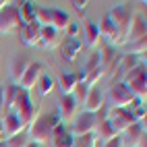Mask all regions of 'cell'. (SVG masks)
<instances>
[{"mask_svg": "<svg viewBox=\"0 0 147 147\" xmlns=\"http://www.w3.org/2000/svg\"><path fill=\"white\" fill-rule=\"evenodd\" d=\"M11 112H15V114L19 116V120L23 122L25 129H27L33 120L40 118V106L33 104L29 91L21 89V87H19V91H17V97H15V104H13V108H11Z\"/></svg>", "mask_w": 147, "mask_h": 147, "instance_id": "obj_1", "label": "cell"}, {"mask_svg": "<svg viewBox=\"0 0 147 147\" xmlns=\"http://www.w3.org/2000/svg\"><path fill=\"white\" fill-rule=\"evenodd\" d=\"M106 17L110 19L112 25L116 27V40H114V46H124V44H126V31H129V25H131L133 13H131L124 4H118V6L110 8V13H108Z\"/></svg>", "mask_w": 147, "mask_h": 147, "instance_id": "obj_2", "label": "cell"}, {"mask_svg": "<svg viewBox=\"0 0 147 147\" xmlns=\"http://www.w3.org/2000/svg\"><path fill=\"white\" fill-rule=\"evenodd\" d=\"M135 100V95L129 91V87L120 81H114L108 89V108H129L131 102Z\"/></svg>", "mask_w": 147, "mask_h": 147, "instance_id": "obj_3", "label": "cell"}, {"mask_svg": "<svg viewBox=\"0 0 147 147\" xmlns=\"http://www.w3.org/2000/svg\"><path fill=\"white\" fill-rule=\"evenodd\" d=\"M108 122H110L112 131L116 135H122L131 124H135L133 114L129 112V108H108Z\"/></svg>", "mask_w": 147, "mask_h": 147, "instance_id": "obj_4", "label": "cell"}, {"mask_svg": "<svg viewBox=\"0 0 147 147\" xmlns=\"http://www.w3.org/2000/svg\"><path fill=\"white\" fill-rule=\"evenodd\" d=\"M95 124H97V116H95V114H91V112H81V114H77L75 118H73L71 124H66V129H68V133H71L73 137H81V135L93 133Z\"/></svg>", "mask_w": 147, "mask_h": 147, "instance_id": "obj_5", "label": "cell"}, {"mask_svg": "<svg viewBox=\"0 0 147 147\" xmlns=\"http://www.w3.org/2000/svg\"><path fill=\"white\" fill-rule=\"evenodd\" d=\"M27 137H29V141H33V143H37V145H46V143H50V139H52V129H50V124L46 122V118L40 114V118L37 120H33L31 124L27 126Z\"/></svg>", "mask_w": 147, "mask_h": 147, "instance_id": "obj_6", "label": "cell"}, {"mask_svg": "<svg viewBox=\"0 0 147 147\" xmlns=\"http://www.w3.org/2000/svg\"><path fill=\"white\" fill-rule=\"evenodd\" d=\"M19 27H21V23H19L17 6H13L11 2H8L2 11H0V35H8V33H13Z\"/></svg>", "mask_w": 147, "mask_h": 147, "instance_id": "obj_7", "label": "cell"}, {"mask_svg": "<svg viewBox=\"0 0 147 147\" xmlns=\"http://www.w3.org/2000/svg\"><path fill=\"white\" fill-rule=\"evenodd\" d=\"M77 110H79V104L75 102L73 95H62L60 102H58V116H60V122L62 124H71L73 118L77 116Z\"/></svg>", "mask_w": 147, "mask_h": 147, "instance_id": "obj_8", "label": "cell"}, {"mask_svg": "<svg viewBox=\"0 0 147 147\" xmlns=\"http://www.w3.org/2000/svg\"><path fill=\"white\" fill-rule=\"evenodd\" d=\"M83 50V42L81 37H64V40L60 42V54L66 62H73L77 56L81 54Z\"/></svg>", "mask_w": 147, "mask_h": 147, "instance_id": "obj_9", "label": "cell"}, {"mask_svg": "<svg viewBox=\"0 0 147 147\" xmlns=\"http://www.w3.org/2000/svg\"><path fill=\"white\" fill-rule=\"evenodd\" d=\"M81 35H83V46L91 48V50H95L97 46H100L102 37H100V31H97V25L93 21H83L81 23Z\"/></svg>", "mask_w": 147, "mask_h": 147, "instance_id": "obj_10", "label": "cell"}, {"mask_svg": "<svg viewBox=\"0 0 147 147\" xmlns=\"http://www.w3.org/2000/svg\"><path fill=\"white\" fill-rule=\"evenodd\" d=\"M42 75H44V66H42L40 62H29V66H27V71H25V75H23L21 83H19V87L25 89V91H29L31 87L37 85V81H40Z\"/></svg>", "mask_w": 147, "mask_h": 147, "instance_id": "obj_11", "label": "cell"}, {"mask_svg": "<svg viewBox=\"0 0 147 147\" xmlns=\"http://www.w3.org/2000/svg\"><path fill=\"white\" fill-rule=\"evenodd\" d=\"M81 106H83V112H91V114H95L97 110H100V108L104 106V93H102L100 87H95V85L89 87Z\"/></svg>", "mask_w": 147, "mask_h": 147, "instance_id": "obj_12", "label": "cell"}, {"mask_svg": "<svg viewBox=\"0 0 147 147\" xmlns=\"http://www.w3.org/2000/svg\"><path fill=\"white\" fill-rule=\"evenodd\" d=\"M52 147H75V137L68 133L66 124H58L56 129H52Z\"/></svg>", "mask_w": 147, "mask_h": 147, "instance_id": "obj_13", "label": "cell"}, {"mask_svg": "<svg viewBox=\"0 0 147 147\" xmlns=\"http://www.w3.org/2000/svg\"><path fill=\"white\" fill-rule=\"evenodd\" d=\"M147 37V29H145V19L139 15H133L131 19V25H129V31H126V44L137 42V40H143Z\"/></svg>", "mask_w": 147, "mask_h": 147, "instance_id": "obj_14", "label": "cell"}, {"mask_svg": "<svg viewBox=\"0 0 147 147\" xmlns=\"http://www.w3.org/2000/svg\"><path fill=\"white\" fill-rule=\"evenodd\" d=\"M118 137H120V141H122L124 147H135L137 143H139L141 137H145V124L135 122V124H131L129 129H126L122 135H118Z\"/></svg>", "mask_w": 147, "mask_h": 147, "instance_id": "obj_15", "label": "cell"}, {"mask_svg": "<svg viewBox=\"0 0 147 147\" xmlns=\"http://www.w3.org/2000/svg\"><path fill=\"white\" fill-rule=\"evenodd\" d=\"M62 42V33L56 31L54 27H42V35H40V46L52 50V48H58Z\"/></svg>", "mask_w": 147, "mask_h": 147, "instance_id": "obj_16", "label": "cell"}, {"mask_svg": "<svg viewBox=\"0 0 147 147\" xmlns=\"http://www.w3.org/2000/svg\"><path fill=\"white\" fill-rule=\"evenodd\" d=\"M2 129H4L6 137H15V135H21L25 131V126H23V122L19 120V116L15 112H8L2 118Z\"/></svg>", "mask_w": 147, "mask_h": 147, "instance_id": "obj_17", "label": "cell"}, {"mask_svg": "<svg viewBox=\"0 0 147 147\" xmlns=\"http://www.w3.org/2000/svg\"><path fill=\"white\" fill-rule=\"evenodd\" d=\"M40 35H42V27L37 23L21 27V42L25 46H40Z\"/></svg>", "mask_w": 147, "mask_h": 147, "instance_id": "obj_18", "label": "cell"}, {"mask_svg": "<svg viewBox=\"0 0 147 147\" xmlns=\"http://www.w3.org/2000/svg\"><path fill=\"white\" fill-rule=\"evenodd\" d=\"M35 8H37V6H35L33 2H19L17 15H19V23H21V27L35 23Z\"/></svg>", "mask_w": 147, "mask_h": 147, "instance_id": "obj_19", "label": "cell"}, {"mask_svg": "<svg viewBox=\"0 0 147 147\" xmlns=\"http://www.w3.org/2000/svg\"><path fill=\"white\" fill-rule=\"evenodd\" d=\"M126 87H129V91L137 97V100H143L145 102V97H147V75L135 77L131 83H126Z\"/></svg>", "mask_w": 147, "mask_h": 147, "instance_id": "obj_20", "label": "cell"}, {"mask_svg": "<svg viewBox=\"0 0 147 147\" xmlns=\"http://www.w3.org/2000/svg\"><path fill=\"white\" fill-rule=\"evenodd\" d=\"M93 135L97 137V141H102V143H106V141L114 139V137H118V135H116V133L112 131V126H110V122H108V118L97 120L95 129H93Z\"/></svg>", "mask_w": 147, "mask_h": 147, "instance_id": "obj_21", "label": "cell"}, {"mask_svg": "<svg viewBox=\"0 0 147 147\" xmlns=\"http://www.w3.org/2000/svg\"><path fill=\"white\" fill-rule=\"evenodd\" d=\"M73 19L71 15H68L66 11H60V8H52V27L56 29V31H64V29L68 27V23H71Z\"/></svg>", "mask_w": 147, "mask_h": 147, "instance_id": "obj_22", "label": "cell"}, {"mask_svg": "<svg viewBox=\"0 0 147 147\" xmlns=\"http://www.w3.org/2000/svg\"><path fill=\"white\" fill-rule=\"evenodd\" d=\"M97 31H100V37H106V40H110V46L114 48V40H116V27L112 25V21L108 17H104L102 21H97Z\"/></svg>", "mask_w": 147, "mask_h": 147, "instance_id": "obj_23", "label": "cell"}, {"mask_svg": "<svg viewBox=\"0 0 147 147\" xmlns=\"http://www.w3.org/2000/svg\"><path fill=\"white\" fill-rule=\"evenodd\" d=\"M77 83H79L77 81V73H62L60 79H58V87H60L62 95H71Z\"/></svg>", "mask_w": 147, "mask_h": 147, "instance_id": "obj_24", "label": "cell"}, {"mask_svg": "<svg viewBox=\"0 0 147 147\" xmlns=\"http://www.w3.org/2000/svg\"><path fill=\"white\" fill-rule=\"evenodd\" d=\"M27 66H29V60H25V58H17V60L13 62L11 66V79H13V85H19L23 79V75L27 71Z\"/></svg>", "mask_w": 147, "mask_h": 147, "instance_id": "obj_25", "label": "cell"}, {"mask_svg": "<svg viewBox=\"0 0 147 147\" xmlns=\"http://www.w3.org/2000/svg\"><path fill=\"white\" fill-rule=\"evenodd\" d=\"M126 48H129V54L139 58L141 62H145V52H147V37H143V40H137V42H131L126 44Z\"/></svg>", "mask_w": 147, "mask_h": 147, "instance_id": "obj_26", "label": "cell"}, {"mask_svg": "<svg viewBox=\"0 0 147 147\" xmlns=\"http://www.w3.org/2000/svg\"><path fill=\"white\" fill-rule=\"evenodd\" d=\"M17 91H19V85H2V102H4V108L11 112V108L15 104V97H17Z\"/></svg>", "mask_w": 147, "mask_h": 147, "instance_id": "obj_27", "label": "cell"}, {"mask_svg": "<svg viewBox=\"0 0 147 147\" xmlns=\"http://www.w3.org/2000/svg\"><path fill=\"white\" fill-rule=\"evenodd\" d=\"M54 87H56V83H54V79L48 73H44L42 77H40V81H37V91H40V95L44 97V95H50L52 91H54Z\"/></svg>", "mask_w": 147, "mask_h": 147, "instance_id": "obj_28", "label": "cell"}, {"mask_svg": "<svg viewBox=\"0 0 147 147\" xmlns=\"http://www.w3.org/2000/svg\"><path fill=\"white\" fill-rule=\"evenodd\" d=\"M35 23L40 27H52V8H35Z\"/></svg>", "mask_w": 147, "mask_h": 147, "instance_id": "obj_29", "label": "cell"}, {"mask_svg": "<svg viewBox=\"0 0 147 147\" xmlns=\"http://www.w3.org/2000/svg\"><path fill=\"white\" fill-rule=\"evenodd\" d=\"M75 147H102V141H97V137L93 133L75 137Z\"/></svg>", "mask_w": 147, "mask_h": 147, "instance_id": "obj_30", "label": "cell"}, {"mask_svg": "<svg viewBox=\"0 0 147 147\" xmlns=\"http://www.w3.org/2000/svg\"><path fill=\"white\" fill-rule=\"evenodd\" d=\"M139 75H145V62H139L135 68H131L129 73H124V75L120 77V83H124V85H126V83H131L135 77H139Z\"/></svg>", "mask_w": 147, "mask_h": 147, "instance_id": "obj_31", "label": "cell"}, {"mask_svg": "<svg viewBox=\"0 0 147 147\" xmlns=\"http://www.w3.org/2000/svg\"><path fill=\"white\" fill-rule=\"evenodd\" d=\"M27 143H29V137H27V133H25V131H23L21 135L8 137V139L4 141V145H6V147H27Z\"/></svg>", "mask_w": 147, "mask_h": 147, "instance_id": "obj_32", "label": "cell"}, {"mask_svg": "<svg viewBox=\"0 0 147 147\" xmlns=\"http://www.w3.org/2000/svg\"><path fill=\"white\" fill-rule=\"evenodd\" d=\"M93 68H102V66H100V54H97L95 50L89 54V58H87V62H85V66L81 68V71L87 75V73H91Z\"/></svg>", "mask_w": 147, "mask_h": 147, "instance_id": "obj_33", "label": "cell"}, {"mask_svg": "<svg viewBox=\"0 0 147 147\" xmlns=\"http://www.w3.org/2000/svg\"><path fill=\"white\" fill-rule=\"evenodd\" d=\"M87 89H89V87H87L85 83H77V85H75V89H73V93H71V95L75 97V102L79 104V106H81V104H83V100H85Z\"/></svg>", "mask_w": 147, "mask_h": 147, "instance_id": "obj_34", "label": "cell"}, {"mask_svg": "<svg viewBox=\"0 0 147 147\" xmlns=\"http://www.w3.org/2000/svg\"><path fill=\"white\" fill-rule=\"evenodd\" d=\"M64 31H66V37H81V23L71 21V23H68V27L64 29Z\"/></svg>", "mask_w": 147, "mask_h": 147, "instance_id": "obj_35", "label": "cell"}, {"mask_svg": "<svg viewBox=\"0 0 147 147\" xmlns=\"http://www.w3.org/2000/svg\"><path fill=\"white\" fill-rule=\"evenodd\" d=\"M44 118H46V122L50 124V129H56L58 124H62L60 122V116H58V112L54 110V112H48V114H44Z\"/></svg>", "mask_w": 147, "mask_h": 147, "instance_id": "obj_36", "label": "cell"}, {"mask_svg": "<svg viewBox=\"0 0 147 147\" xmlns=\"http://www.w3.org/2000/svg\"><path fill=\"white\" fill-rule=\"evenodd\" d=\"M73 8H75V11H79V13H83L85 11V8H87V4H89V2H87V0H73Z\"/></svg>", "mask_w": 147, "mask_h": 147, "instance_id": "obj_37", "label": "cell"}, {"mask_svg": "<svg viewBox=\"0 0 147 147\" xmlns=\"http://www.w3.org/2000/svg\"><path fill=\"white\" fill-rule=\"evenodd\" d=\"M102 147H124V145H122V141H120V137H114V139L102 143Z\"/></svg>", "mask_w": 147, "mask_h": 147, "instance_id": "obj_38", "label": "cell"}, {"mask_svg": "<svg viewBox=\"0 0 147 147\" xmlns=\"http://www.w3.org/2000/svg\"><path fill=\"white\" fill-rule=\"evenodd\" d=\"M6 139H8V137L4 135V129H2V120H0V143H4Z\"/></svg>", "mask_w": 147, "mask_h": 147, "instance_id": "obj_39", "label": "cell"}, {"mask_svg": "<svg viewBox=\"0 0 147 147\" xmlns=\"http://www.w3.org/2000/svg\"><path fill=\"white\" fill-rule=\"evenodd\" d=\"M27 147H42V145H37V143H33V141H29V143H27Z\"/></svg>", "mask_w": 147, "mask_h": 147, "instance_id": "obj_40", "label": "cell"}, {"mask_svg": "<svg viewBox=\"0 0 147 147\" xmlns=\"http://www.w3.org/2000/svg\"><path fill=\"white\" fill-rule=\"evenodd\" d=\"M6 4H8V2H6V0H0V11H2V8H4Z\"/></svg>", "mask_w": 147, "mask_h": 147, "instance_id": "obj_41", "label": "cell"}, {"mask_svg": "<svg viewBox=\"0 0 147 147\" xmlns=\"http://www.w3.org/2000/svg\"><path fill=\"white\" fill-rule=\"evenodd\" d=\"M0 147H6V145H4V143H0Z\"/></svg>", "mask_w": 147, "mask_h": 147, "instance_id": "obj_42", "label": "cell"}]
</instances>
